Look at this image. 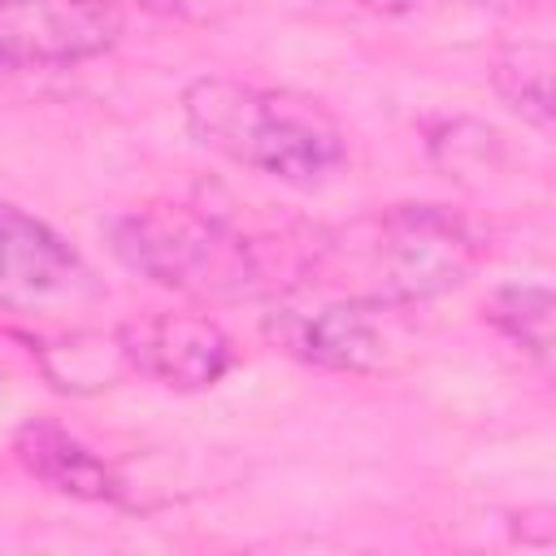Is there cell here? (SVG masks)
Masks as SVG:
<instances>
[{
	"instance_id": "1",
	"label": "cell",
	"mask_w": 556,
	"mask_h": 556,
	"mask_svg": "<svg viewBox=\"0 0 556 556\" xmlns=\"http://www.w3.org/2000/svg\"><path fill=\"white\" fill-rule=\"evenodd\" d=\"M482 261L473 226L443 204H387L308 239L304 274L291 291L356 300L369 308H413L460 287Z\"/></svg>"
},
{
	"instance_id": "12",
	"label": "cell",
	"mask_w": 556,
	"mask_h": 556,
	"mask_svg": "<svg viewBox=\"0 0 556 556\" xmlns=\"http://www.w3.org/2000/svg\"><path fill=\"white\" fill-rule=\"evenodd\" d=\"M369 13H382V17H404V13H417V9H434V4H460V9H517L526 0H352Z\"/></svg>"
},
{
	"instance_id": "6",
	"label": "cell",
	"mask_w": 556,
	"mask_h": 556,
	"mask_svg": "<svg viewBox=\"0 0 556 556\" xmlns=\"http://www.w3.org/2000/svg\"><path fill=\"white\" fill-rule=\"evenodd\" d=\"M113 334L126 369L165 391H208L235 369L230 334L204 313H148Z\"/></svg>"
},
{
	"instance_id": "13",
	"label": "cell",
	"mask_w": 556,
	"mask_h": 556,
	"mask_svg": "<svg viewBox=\"0 0 556 556\" xmlns=\"http://www.w3.org/2000/svg\"><path fill=\"white\" fill-rule=\"evenodd\" d=\"M135 4L148 13H161V17H208L230 0H135Z\"/></svg>"
},
{
	"instance_id": "8",
	"label": "cell",
	"mask_w": 556,
	"mask_h": 556,
	"mask_svg": "<svg viewBox=\"0 0 556 556\" xmlns=\"http://www.w3.org/2000/svg\"><path fill=\"white\" fill-rule=\"evenodd\" d=\"M13 456L30 478H39L56 495L87 504H126V478L117 473V465L52 417L22 421L13 434Z\"/></svg>"
},
{
	"instance_id": "5",
	"label": "cell",
	"mask_w": 556,
	"mask_h": 556,
	"mask_svg": "<svg viewBox=\"0 0 556 556\" xmlns=\"http://www.w3.org/2000/svg\"><path fill=\"white\" fill-rule=\"evenodd\" d=\"M382 313L387 308H369L339 295H317L313 304L282 300L274 313H265L261 330L278 352H287L300 365L326 374H378L391 356Z\"/></svg>"
},
{
	"instance_id": "2",
	"label": "cell",
	"mask_w": 556,
	"mask_h": 556,
	"mask_svg": "<svg viewBox=\"0 0 556 556\" xmlns=\"http://www.w3.org/2000/svg\"><path fill=\"white\" fill-rule=\"evenodd\" d=\"M104 235L126 269L200 304H243L291 291L308 256V243H274L243 230L230 213L191 200L126 208Z\"/></svg>"
},
{
	"instance_id": "10",
	"label": "cell",
	"mask_w": 556,
	"mask_h": 556,
	"mask_svg": "<svg viewBox=\"0 0 556 556\" xmlns=\"http://www.w3.org/2000/svg\"><path fill=\"white\" fill-rule=\"evenodd\" d=\"M43 374L52 378V387L74 391V395H91V391H109L122 378H130L126 356L117 348V334H74L61 343H43L39 348Z\"/></svg>"
},
{
	"instance_id": "3",
	"label": "cell",
	"mask_w": 556,
	"mask_h": 556,
	"mask_svg": "<svg viewBox=\"0 0 556 556\" xmlns=\"http://www.w3.org/2000/svg\"><path fill=\"white\" fill-rule=\"evenodd\" d=\"M178 109L200 148L287 187H321L348 161L339 117L321 100L291 87L200 74L182 87Z\"/></svg>"
},
{
	"instance_id": "4",
	"label": "cell",
	"mask_w": 556,
	"mask_h": 556,
	"mask_svg": "<svg viewBox=\"0 0 556 556\" xmlns=\"http://www.w3.org/2000/svg\"><path fill=\"white\" fill-rule=\"evenodd\" d=\"M113 0H0V70H70L122 39Z\"/></svg>"
},
{
	"instance_id": "11",
	"label": "cell",
	"mask_w": 556,
	"mask_h": 556,
	"mask_svg": "<svg viewBox=\"0 0 556 556\" xmlns=\"http://www.w3.org/2000/svg\"><path fill=\"white\" fill-rule=\"evenodd\" d=\"M486 321L521 348L539 369L552 361V291L543 282H508L486 300Z\"/></svg>"
},
{
	"instance_id": "9",
	"label": "cell",
	"mask_w": 556,
	"mask_h": 556,
	"mask_svg": "<svg viewBox=\"0 0 556 556\" xmlns=\"http://www.w3.org/2000/svg\"><path fill=\"white\" fill-rule=\"evenodd\" d=\"M552 65L556 52L547 39H513L491 61V83L500 100L543 135L552 130Z\"/></svg>"
},
{
	"instance_id": "7",
	"label": "cell",
	"mask_w": 556,
	"mask_h": 556,
	"mask_svg": "<svg viewBox=\"0 0 556 556\" xmlns=\"http://www.w3.org/2000/svg\"><path fill=\"white\" fill-rule=\"evenodd\" d=\"M91 291L83 256L35 213L0 195V308L52 313Z\"/></svg>"
}]
</instances>
